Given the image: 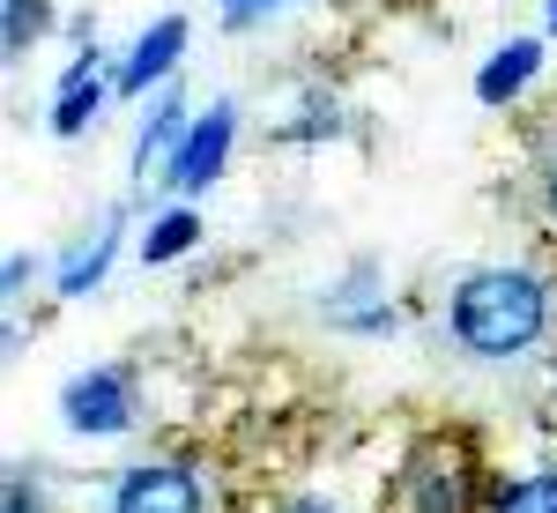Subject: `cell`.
<instances>
[{
    "label": "cell",
    "instance_id": "obj_9",
    "mask_svg": "<svg viewBox=\"0 0 557 513\" xmlns=\"http://www.w3.org/2000/svg\"><path fill=\"white\" fill-rule=\"evenodd\" d=\"M97 105H104V60H97V45L75 52V68L60 75V97H52V134H83L97 120Z\"/></svg>",
    "mask_w": 557,
    "mask_h": 513
},
{
    "label": "cell",
    "instance_id": "obj_13",
    "mask_svg": "<svg viewBox=\"0 0 557 513\" xmlns=\"http://www.w3.org/2000/svg\"><path fill=\"white\" fill-rule=\"evenodd\" d=\"M491 513H557V469H543V476H520V484H506V491L491 499Z\"/></svg>",
    "mask_w": 557,
    "mask_h": 513
},
{
    "label": "cell",
    "instance_id": "obj_14",
    "mask_svg": "<svg viewBox=\"0 0 557 513\" xmlns=\"http://www.w3.org/2000/svg\"><path fill=\"white\" fill-rule=\"evenodd\" d=\"M290 134H298V142H320V134H343V112H335V97H312V112H305V120H290Z\"/></svg>",
    "mask_w": 557,
    "mask_h": 513
},
{
    "label": "cell",
    "instance_id": "obj_12",
    "mask_svg": "<svg viewBox=\"0 0 557 513\" xmlns=\"http://www.w3.org/2000/svg\"><path fill=\"white\" fill-rule=\"evenodd\" d=\"M45 23H52V8H45V0H0V52H8V60H23V52L45 38Z\"/></svg>",
    "mask_w": 557,
    "mask_h": 513
},
{
    "label": "cell",
    "instance_id": "obj_1",
    "mask_svg": "<svg viewBox=\"0 0 557 513\" xmlns=\"http://www.w3.org/2000/svg\"><path fill=\"white\" fill-rule=\"evenodd\" d=\"M446 328L469 357L513 365L550 328V291H543L535 268H475V276H461V291L446 305Z\"/></svg>",
    "mask_w": 557,
    "mask_h": 513
},
{
    "label": "cell",
    "instance_id": "obj_21",
    "mask_svg": "<svg viewBox=\"0 0 557 513\" xmlns=\"http://www.w3.org/2000/svg\"><path fill=\"white\" fill-rule=\"evenodd\" d=\"M268 8H283V0H268Z\"/></svg>",
    "mask_w": 557,
    "mask_h": 513
},
{
    "label": "cell",
    "instance_id": "obj_6",
    "mask_svg": "<svg viewBox=\"0 0 557 513\" xmlns=\"http://www.w3.org/2000/svg\"><path fill=\"white\" fill-rule=\"evenodd\" d=\"M186 38H194V30H186V15H157V23H149V30L134 38V52L120 60L112 89H120V97H141V89H157V83H164V75L178 68Z\"/></svg>",
    "mask_w": 557,
    "mask_h": 513
},
{
    "label": "cell",
    "instance_id": "obj_5",
    "mask_svg": "<svg viewBox=\"0 0 557 513\" xmlns=\"http://www.w3.org/2000/svg\"><path fill=\"white\" fill-rule=\"evenodd\" d=\"M231 142H238V112H231V105H209V120L186 127V142H178V157H172L164 179H172L178 194H201L215 171L231 164Z\"/></svg>",
    "mask_w": 557,
    "mask_h": 513
},
{
    "label": "cell",
    "instance_id": "obj_17",
    "mask_svg": "<svg viewBox=\"0 0 557 513\" xmlns=\"http://www.w3.org/2000/svg\"><path fill=\"white\" fill-rule=\"evenodd\" d=\"M223 15L231 23H253V15H268V0H223Z\"/></svg>",
    "mask_w": 557,
    "mask_h": 513
},
{
    "label": "cell",
    "instance_id": "obj_7",
    "mask_svg": "<svg viewBox=\"0 0 557 513\" xmlns=\"http://www.w3.org/2000/svg\"><path fill=\"white\" fill-rule=\"evenodd\" d=\"M543 75V38H513L498 45L483 68H475V105H513L520 89Z\"/></svg>",
    "mask_w": 557,
    "mask_h": 513
},
{
    "label": "cell",
    "instance_id": "obj_20",
    "mask_svg": "<svg viewBox=\"0 0 557 513\" xmlns=\"http://www.w3.org/2000/svg\"><path fill=\"white\" fill-rule=\"evenodd\" d=\"M543 23H550V30H557V0H550V8H543Z\"/></svg>",
    "mask_w": 557,
    "mask_h": 513
},
{
    "label": "cell",
    "instance_id": "obj_11",
    "mask_svg": "<svg viewBox=\"0 0 557 513\" xmlns=\"http://www.w3.org/2000/svg\"><path fill=\"white\" fill-rule=\"evenodd\" d=\"M194 246H201V216H194V209H164L157 223H149V239H141V260L164 268V260L194 254Z\"/></svg>",
    "mask_w": 557,
    "mask_h": 513
},
{
    "label": "cell",
    "instance_id": "obj_2",
    "mask_svg": "<svg viewBox=\"0 0 557 513\" xmlns=\"http://www.w3.org/2000/svg\"><path fill=\"white\" fill-rule=\"evenodd\" d=\"M60 425L83 431V439H120L134 425V380L120 365H97V372H75L60 387Z\"/></svg>",
    "mask_w": 557,
    "mask_h": 513
},
{
    "label": "cell",
    "instance_id": "obj_8",
    "mask_svg": "<svg viewBox=\"0 0 557 513\" xmlns=\"http://www.w3.org/2000/svg\"><path fill=\"white\" fill-rule=\"evenodd\" d=\"M186 97L178 89H164L157 105H149V120H141V134H134V179H149V171H172L178 142H186Z\"/></svg>",
    "mask_w": 557,
    "mask_h": 513
},
{
    "label": "cell",
    "instance_id": "obj_3",
    "mask_svg": "<svg viewBox=\"0 0 557 513\" xmlns=\"http://www.w3.org/2000/svg\"><path fill=\"white\" fill-rule=\"evenodd\" d=\"M475 499V469L461 447H417L409 469H401V513H469Z\"/></svg>",
    "mask_w": 557,
    "mask_h": 513
},
{
    "label": "cell",
    "instance_id": "obj_18",
    "mask_svg": "<svg viewBox=\"0 0 557 513\" xmlns=\"http://www.w3.org/2000/svg\"><path fill=\"white\" fill-rule=\"evenodd\" d=\"M543 223H550V231H557V164L543 171Z\"/></svg>",
    "mask_w": 557,
    "mask_h": 513
},
{
    "label": "cell",
    "instance_id": "obj_15",
    "mask_svg": "<svg viewBox=\"0 0 557 513\" xmlns=\"http://www.w3.org/2000/svg\"><path fill=\"white\" fill-rule=\"evenodd\" d=\"M8 513H45V506H38V491H30V476H23V469L8 476Z\"/></svg>",
    "mask_w": 557,
    "mask_h": 513
},
{
    "label": "cell",
    "instance_id": "obj_4",
    "mask_svg": "<svg viewBox=\"0 0 557 513\" xmlns=\"http://www.w3.org/2000/svg\"><path fill=\"white\" fill-rule=\"evenodd\" d=\"M112 513H201V476L186 462H141L120 476Z\"/></svg>",
    "mask_w": 557,
    "mask_h": 513
},
{
    "label": "cell",
    "instance_id": "obj_16",
    "mask_svg": "<svg viewBox=\"0 0 557 513\" xmlns=\"http://www.w3.org/2000/svg\"><path fill=\"white\" fill-rule=\"evenodd\" d=\"M23 283H30V260L15 254V260H8V283H0V291H8V298H23Z\"/></svg>",
    "mask_w": 557,
    "mask_h": 513
},
{
    "label": "cell",
    "instance_id": "obj_19",
    "mask_svg": "<svg viewBox=\"0 0 557 513\" xmlns=\"http://www.w3.org/2000/svg\"><path fill=\"white\" fill-rule=\"evenodd\" d=\"M290 513H335V506H320V499H298V506H290Z\"/></svg>",
    "mask_w": 557,
    "mask_h": 513
},
{
    "label": "cell",
    "instance_id": "obj_10",
    "mask_svg": "<svg viewBox=\"0 0 557 513\" xmlns=\"http://www.w3.org/2000/svg\"><path fill=\"white\" fill-rule=\"evenodd\" d=\"M120 231H127V223H120V216H104L83 246L60 260V298H83V291H97V283H104V268H112V254H120Z\"/></svg>",
    "mask_w": 557,
    "mask_h": 513
}]
</instances>
